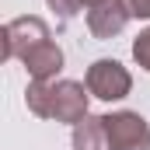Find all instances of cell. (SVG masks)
Returning <instances> with one entry per match:
<instances>
[{
  "mask_svg": "<svg viewBox=\"0 0 150 150\" xmlns=\"http://www.w3.org/2000/svg\"><path fill=\"white\" fill-rule=\"evenodd\" d=\"M87 84L80 80H32L28 91H25V101H28V112L38 119H56V122H67L77 126L80 119H87Z\"/></svg>",
  "mask_w": 150,
  "mask_h": 150,
  "instance_id": "obj_1",
  "label": "cell"
},
{
  "mask_svg": "<svg viewBox=\"0 0 150 150\" xmlns=\"http://www.w3.org/2000/svg\"><path fill=\"white\" fill-rule=\"evenodd\" d=\"M84 84H87L91 98H101V101H119L133 91V77L119 59H94L87 67Z\"/></svg>",
  "mask_w": 150,
  "mask_h": 150,
  "instance_id": "obj_2",
  "label": "cell"
},
{
  "mask_svg": "<svg viewBox=\"0 0 150 150\" xmlns=\"http://www.w3.org/2000/svg\"><path fill=\"white\" fill-rule=\"evenodd\" d=\"M4 59H25L35 45L42 42H49V25L35 18V14H28V18H14V21H7L4 25Z\"/></svg>",
  "mask_w": 150,
  "mask_h": 150,
  "instance_id": "obj_3",
  "label": "cell"
},
{
  "mask_svg": "<svg viewBox=\"0 0 150 150\" xmlns=\"http://www.w3.org/2000/svg\"><path fill=\"white\" fill-rule=\"evenodd\" d=\"M105 129H108L112 150H150V126L140 112L122 108L105 115Z\"/></svg>",
  "mask_w": 150,
  "mask_h": 150,
  "instance_id": "obj_4",
  "label": "cell"
},
{
  "mask_svg": "<svg viewBox=\"0 0 150 150\" xmlns=\"http://www.w3.org/2000/svg\"><path fill=\"white\" fill-rule=\"evenodd\" d=\"M129 18H133V7H129V0H105V4H98V7H91L87 11V28H91V35L94 38H115L126 25H129Z\"/></svg>",
  "mask_w": 150,
  "mask_h": 150,
  "instance_id": "obj_5",
  "label": "cell"
},
{
  "mask_svg": "<svg viewBox=\"0 0 150 150\" xmlns=\"http://www.w3.org/2000/svg\"><path fill=\"white\" fill-rule=\"evenodd\" d=\"M21 63H25V70H28L32 80H56V74L63 70V49L49 38V42L35 45Z\"/></svg>",
  "mask_w": 150,
  "mask_h": 150,
  "instance_id": "obj_6",
  "label": "cell"
},
{
  "mask_svg": "<svg viewBox=\"0 0 150 150\" xmlns=\"http://www.w3.org/2000/svg\"><path fill=\"white\" fill-rule=\"evenodd\" d=\"M74 150H112L105 115H87L74 126Z\"/></svg>",
  "mask_w": 150,
  "mask_h": 150,
  "instance_id": "obj_7",
  "label": "cell"
},
{
  "mask_svg": "<svg viewBox=\"0 0 150 150\" xmlns=\"http://www.w3.org/2000/svg\"><path fill=\"white\" fill-rule=\"evenodd\" d=\"M133 59H136L143 70H150V28L140 32V38L133 42Z\"/></svg>",
  "mask_w": 150,
  "mask_h": 150,
  "instance_id": "obj_8",
  "label": "cell"
},
{
  "mask_svg": "<svg viewBox=\"0 0 150 150\" xmlns=\"http://www.w3.org/2000/svg\"><path fill=\"white\" fill-rule=\"evenodd\" d=\"M45 4H49V7H52L56 14H59V21H70V18L77 14V11L84 7L80 0H45Z\"/></svg>",
  "mask_w": 150,
  "mask_h": 150,
  "instance_id": "obj_9",
  "label": "cell"
},
{
  "mask_svg": "<svg viewBox=\"0 0 150 150\" xmlns=\"http://www.w3.org/2000/svg\"><path fill=\"white\" fill-rule=\"evenodd\" d=\"M129 7H133V18L150 21V0H129Z\"/></svg>",
  "mask_w": 150,
  "mask_h": 150,
  "instance_id": "obj_10",
  "label": "cell"
}]
</instances>
